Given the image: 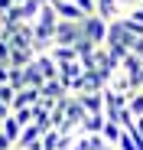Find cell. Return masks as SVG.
<instances>
[{"label": "cell", "mask_w": 143, "mask_h": 150, "mask_svg": "<svg viewBox=\"0 0 143 150\" xmlns=\"http://www.w3.org/2000/svg\"><path fill=\"white\" fill-rule=\"evenodd\" d=\"M13 98H16V91H13L10 85H0V101H4L7 108H13Z\"/></svg>", "instance_id": "7c38bea8"}, {"label": "cell", "mask_w": 143, "mask_h": 150, "mask_svg": "<svg viewBox=\"0 0 143 150\" xmlns=\"http://www.w3.org/2000/svg\"><path fill=\"white\" fill-rule=\"evenodd\" d=\"M127 111L133 117H143V91H130L127 95Z\"/></svg>", "instance_id": "9c48e42d"}, {"label": "cell", "mask_w": 143, "mask_h": 150, "mask_svg": "<svg viewBox=\"0 0 143 150\" xmlns=\"http://www.w3.org/2000/svg\"><path fill=\"white\" fill-rule=\"evenodd\" d=\"M133 131H137V134L143 137V117H137V121H133Z\"/></svg>", "instance_id": "2e32d148"}, {"label": "cell", "mask_w": 143, "mask_h": 150, "mask_svg": "<svg viewBox=\"0 0 143 150\" xmlns=\"http://www.w3.org/2000/svg\"><path fill=\"white\" fill-rule=\"evenodd\" d=\"M75 98H78V105L85 108V114H88V117L104 114V91H94V95H75Z\"/></svg>", "instance_id": "277c9868"}, {"label": "cell", "mask_w": 143, "mask_h": 150, "mask_svg": "<svg viewBox=\"0 0 143 150\" xmlns=\"http://www.w3.org/2000/svg\"><path fill=\"white\" fill-rule=\"evenodd\" d=\"M121 134H124V127H121V124H117V121H107V117H104V127H101V140H104V147H107V150H114V147H117Z\"/></svg>", "instance_id": "5b68a950"}, {"label": "cell", "mask_w": 143, "mask_h": 150, "mask_svg": "<svg viewBox=\"0 0 143 150\" xmlns=\"http://www.w3.org/2000/svg\"><path fill=\"white\" fill-rule=\"evenodd\" d=\"M36 105H39V88H23V91H16L13 108H10V111H20V108H36Z\"/></svg>", "instance_id": "8992f818"}, {"label": "cell", "mask_w": 143, "mask_h": 150, "mask_svg": "<svg viewBox=\"0 0 143 150\" xmlns=\"http://www.w3.org/2000/svg\"><path fill=\"white\" fill-rule=\"evenodd\" d=\"M0 150H13V140H10L4 131H0Z\"/></svg>", "instance_id": "9a60e30c"}, {"label": "cell", "mask_w": 143, "mask_h": 150, "mask_svg": "<svg viewBox=\"0 0 143 150\" xmlns=\"http://www.w3.org/2000/svg\"><path fill=\"white\" fill-rule=\"evenodd\" d=\"M72 4H75L85 16H94V0H72Z\"/></svg>", "instance_id": "5bb4252c"}, {"label": "cell", "mask_w": 143, "mask_h": 150, "mask_svg": "<svg viewBox=\"0 0 143 150\" xmlns=\"http://www.w3.org/2000/svg\"><path fill=\"white\" fill-rule=\"evenodd\" d=\"M0 131H4L10 140H13V147H16V140H20V134H23V127H20V124H16V117L10 114V117H4V121H0Z\"/></svg>", "instance_id": "ba28073f"}, {"label": "cell", "mask_w": 143, "mask_h": 150, "mask_svg": "<svg viewBox=\"0 0 143 150\" xmlns=\"http://www.w3.org/2000/svg\"><path fill=\"white\" fill-rule=\"evenodd\" d=\"M10 114L16 117L20 127H29V124H33V108H20V111H10Z\"/></svg>", "instance_id": "8fae6325"}, {"label": "cell", "mask_w": 143, "mask_h": 150, "mask_svg": "<svg viewBox=\"0 0 143 150\" xmlns=\"http://www.w3.org/2000/svg\"><path fill=\"white\" fill-rule=\"evenodd\" d=\"M81 39H85V36H81V23H62V20H59L55 42H52V46H72V49H75Z\"/></svg>", "instance_id": "7a4b0ae2"}, {"label": "cell", "mask_w": 143, "mask_h": 150, "mask_svg": "<svg viewBox=\"0 0 143 150\" xmlns=\"http://www.w3.org/2000/svg\"><path fill=\"white\" fill-rule=\"evenodd\" d=\"M59 140H62V134L49 127V131L42 134V140H39V150H59Z\"/></svg>", "instance_id": "30bf717a"}, {"label": "cell", "mask_w": 143, "mask_h": 150, "mask_svg": "<svg viewBox=\"0 0 143 150\" xmlns=\"http://www.w3.org/2000/svg\"><path fill=\"white\" fill-rule=\"evenodd\" d=\"M33 65H36V72L42 75V82H59V65L49 59V52L33 56Z\"/></svg>", "instance_id": "3957f363"}, {"label": "cell", "mask_w": 143, "mask_h": 150, "mask_svg": "<svg viewBox=\"0 0 143 150\" xmlns=\"http://www.w3.org/2000/svg\"><path fill=\"white\" fill-rule=\"evenodd\" d=\"M20 4H26V0H13V7H20Z\"/></svg>", "instance_id": "e0dca14e"}, {"label": "cell", "mask_w": 143, "mask_h": 150, "mask_svg": "<svg viewBox=\"0 0 143 150\" xmlns=\"http://www.w3.org/2000/svg\"><path fill=\"white\" fill-rule=\"evenodd\" d=\"M114 150H143V137L130 127V131H124L121 134V140H117V147Z\"/></svg>", "instance_id": "52a82bcc"}, {"label": "cell", "mask_w": 143, "mask_h": 150, "mask_svg": "<svg viewBox=\"0 0 143 150\" xmlns=\"http://www.w3.org/2000/svg\"><path fill=\"white\" fill-rule=\"evenodd\" d=\"M140 7V0H117V10H121V16H127L130 10H137Z\"/></svg>", "instance_id": "4fadbf2b"}, {"label": "cell", "mask_w": 143, "mask_h": 150, "mask_svg": "<svg viewBox=\"0 0 143 150\" xmlns=\"http://www.w3.org/2000/svg\"><path fill=\"white\" fill-rule=\"evenodd\" d=\"M81 36H85V42L88 46H104L107 42V23L101 20V16H85L81 20Z\"/></svg>", "instance_id": "6da1fadb"}]
</instances>
